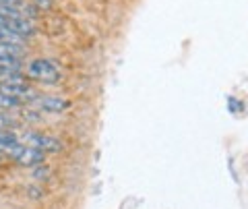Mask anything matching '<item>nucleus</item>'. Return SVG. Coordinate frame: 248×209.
Returning <instances> with one entry per match:
<instances>
[{
  "instance_id": "obj_7",
  "label": "nucleus",
  "mask_w": 248,
  "mask_h": 209,
  "mask_svg": "<svg viewBox=\"0 0 248 209\" xmlns=\"http://www.w3.org/2000/svg\"><path fill=\"white\" fill-rule=\"evenodd\" d=\"M19 106H21L19 99H15L0 91V110H13V108H19Z\"/></svg>"
},
{
  "instance_id": "obj_8",
  "label": "nucleus",
  "mask_w": 248,
  "mask_h": 209,
  "mask_svg": "<svg viewBox=\"0 0 248 209\" xmlns=\"http://www.w3.org/2000/svg\"><path fill=\"white\" fill-rule=\"evenodd\" d=\"M33 4L37 9H44V11H50L54 6V0H33Z\"/></svg>"
},
{
  "instance_id": "obj_1",
  "label": "nucleus",
  "mask_w": 248,
  "mask_h": 209,
  "mask_svg": "<svg viewBox=\"0 0 248 209\" xmlns=\"http://www.w3.org/2000/svg\"><path fill=\"white\" fill-rule=\"evenodd\" d=\"M27 77L42 83H58L60 79V66L58 63H54L50 58H35L27 64Z\"/></svg>"
},
{
  "instance_id": "obj_4",
  "label": "nucleus",
  "mask_w": 248,
  "mask_h": 209,
  "mask_svg": "<svg viewBox=\"0 0 248 209\" xmlns=\"http://www.w3.org/2000/svg\"><path fill=\"white\" fill-rule=\"evenodd\" d=\"M44 160H46V153H44V151L35 149V147L23 145V151L19 153V158L15 160V161H17V164H21V166H25V168H33V166H40Z\"/></svg>"
},
{
  "instance_id": "obj_3",
  "label": "nucleus",
  "mask_w": 248,
  "mask_h": 209,
  "mask_svg": "<svg viewBox=\"0 0 248 209\" xmlns=\"http://www.w3.org/2000/svg\"><path fill=\"white\" fill-rule=\"evenodd\" d=\"M68 106H71V102H68L66 97H60V96H40V97H35V108L40 112L60 114V112L68 110Z\"/></svg>"
},
{
  "instance_id": "obj_6",
  "label": "nucleus",
  "mask_w": 248,
  "mask_h": 209,
  "mask_svg": "<svg viewBox=\"0 0 248 209\" xmlns=\"http://www.w3.org/2000/svg\"><path fill=\"white\" fill-rule=\"evenodd\" d=\"M19 68H21V58L19 56H11V54L0 52V75L9 73V71H19Z\"/></svg>"
},
{
  "instance_id": "obj_5",
  "label": "nucleus",
  "mask_w": 248,
  "mask_h": 209,
  "mask_svg": "<svg viewBox=\"0 0 248 209\" xmlns=\"http://www.w3.org/2000/svg\"><path fill=\"white\" fill-rule=\"evenodd\" d=\"M15 145H19V135L11 129H0V149L2 153H9Z\"/></svg>"
},
{
  "instance_id": "obj_2",
  "label": "nucleus",
  "mask_w": 248,
  "mask_h": 209,
  "mask_svg": "<svg viewBox=\"0 0 248 209\" xmlns=\"http://www.w3.org/2000/svg\"><path fill=\"white\" fill-rule=\"evenodd\" d=\"M19 141L27 147H35L44 153H58L62 151V141H58L56 137L44 135V133H25L23 137H19Z\"/></svg>"
},
{
  "instance_id": "obj_9",
  "label": "nucleus",
  "mask_w": 248,
  "mask_h": 209,
  "mask_svg": "<svg viewBox=\"0 0 248 209\" xmlns=\"http://www.w3.org/2000/svg\"><path fill=\"white\" fill-rule=\"evenodd\" d=\"M6 6H19V0H0V9H6Z\"/></svg>"
}]
</instances>
